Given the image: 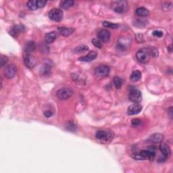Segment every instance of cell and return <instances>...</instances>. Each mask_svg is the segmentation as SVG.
I'll return each instance as SVG.
<instances>
[{
    "mask_svg": "<svg viewBox=\"0 0 173 173\" xmlns=\"http://www.w3.org/2000/svg\"><path fill=\"white\" fill-rule=\"evenodd\" d=\"M111 8L114 12L120 14L122 13H126L128 12L129 9V3L125 0H121V1H114L112 2L111 4Z\"/></svg>",
    "mask_w": 173,
    "mask_h": 173,
    "instance_id": "1",
    "label": "cell"
},
{
    "mask_svg": "<svg viewBox=\"0 0 173 173\" xmlns=\"http://www.w3.org/2000/svg\"><path fill=\"white\" fill-rule=\"evenodd\" d=\"M96 137L102 143H110L112 140L113 134L110 131H107V130H100L97 131L96 134Z\"/></svg>",
    "mask_w": 173,
    "mask_h": 173,
    "instance_id": "2",
    "label": "cell"
},
{
    "mask_svg": "<svg viewBox=\"0 0 173 173\" xmlns=\"http://www.w3.org/2000/svg\"><path fill=\"white\" fill-rule=\"evenodd\" d=\"M136 58L140 62L147 63L150 60V54L148 49L143 48L139 50L136 54Z\"/></svg>",
    "mask_w": 173,
    "mask_h": 173,
    "instance_id": "3",
    "label": "cell"
},
{
    "mask_svg": "<svg viewBox=\"0 0 173 173\" xmlns=\"http://www.w3.org/2000/svg\"><path fill=\"white\" fill-rule=\"evenodd\" d=\"M156 153L151 150H141L139 152V154L135 156L136 160H153V159L155 158Z\"/></svg>",
    "mask_w": 173,
    "mask_h": 173,
    "instance_id": "4",
    "label": "cell"
},
{
    "mask_svg": "<svg viewBox=\"0 0 173 173\" xmlns=\"http://www.w3.org/2000/svg\"><path fill=\"white\" fill-rule=\"evenodd\" d=\"M110 72V68L107 65H100L95 70V74L99 78H104L108 76Z\"/></svg>",
    "mask_w": 173,
    "mask_h": 173,
    "instance_id": "5",
    "label": "cell"
},
{
    "mask_svg": "<svg viewBox=\"0 0 173 173\" xmlns=\"http://www.w3.org/2000/svg\"><path fill=\"white\" fill-rule=\"evenodd\" d=\"M73 91L69 88L63 87L59 89L56 93V96L59 100H66L73 96Z\"/></svg>",
    "mask_w": 173,
    "mask_h": 173,
    "instance_id": "6",
    "label": "cell"
},
{
    "mask_svg": "<svg viewBox=\"0 0 173 173\" xmlns=\"http://www.w3.org/2000/svg\"><path fill=\"white\" fill-rule=\"evenodd\" d=\"M49 18H50L51 21L54 22H60L62 20L63 18V12L60 9L54 8L52 9L49 12Z\"/></svg>",
    "mask_w": 173,
    "mask_h": 173,
    "instance_id": "7",
    "label": "cell"
},
{
    "mask_svg": "<svg viewBox=\"0 0 173 173\" xmlns=\"http://www.w3.org/2000/svg\"><path fill=\"white\" fill-rule=\"evenodd\" d=\"M17 73V68L14 64H8L4 68V76L8 79H11L15 77Z\"/></svg>",
    "mask_w": 173,
    "mask_h": 173,
    "instance_id": "8",
    "label": "cell"
},
{
    "mask_svg": "<svg viewBox=\"0 0 173 173\" xmlns=\"http://www.w3.org/2000/svg\"><path fill=\"white\" fill-rule=\"evenodd\" d=\"M129 97L131 102L135 103H139V102H141L142 100L141 93L138 89H132L129 93Z\"/></svg>",
    "mask_w": 173,
    "mask_h": 173,
    "instance_id": "9",
    "label": "cell"
},
{
    "mask_svg": "<svg viewBox=\"0 0 173 173\" xmlns=\"http://www.w3.org/2000/svg\"><path fill=\"white\" fill-rule=\"evenodd\" d=\"M160 150L163 155V158L161 160L162 162L167 160L168 158H169L170 156H171V148H170V147L167 144H166V143H162L160 146Z\"/></svg>",
    "mask_w": 173,
    "mask_h": 173,
    "instance_id": "10",
    "label": "cell"
},
{
    "mask_svg": "<svg viewBox=\"0 0 173 173\" xmlns=\"http://www.w3.org/2000/svg\"><path fill=\"white\" fill-rule=\"evenodd\" d=\"M24 31H25V27L24 25L17 24L12 27L10 31H9V34H10L12 37H17L19 35L22 33V32H24Z\"/></svg>",
    "mask_w": 173,
    "mask_h": 173,
    "instance_id": "11",
    "label": "cell"
},
{
    "mask_svg": "<svg viewBox=\"0 0 173 173\" xmlns=\"http://www.w3.org/2000/svg\"><path fill=\"white\" fill-rule=\"evenodd\" d=\"M24 61L26 66L29 68H34L36 64H37V61H36L35 58L32 56V54H24Z\"/></svg>",
    "mask_w": 173,
    "mask_h": 173,
    "instance_id": "12",
    "label": "cell"
},
{
    "mask_svg": "<svg viewBox=\"0 0 173 173\" xmlns=\"http://www.w3.org/2000/svg\"><path fill=\"white\" fill-rule=\"evenodd\" d=\"M142 110V106L139 103L132 104L127 109V114L129 115H135L139 114Z\"/></svg>",
    "mask_w": 173,
    "mask_h": 173,
    "instance_id": "13",
    "label": "cell"
},
{
    "mask_svg": "<svg viewBox=\"0 0 173 173\" xmlns=\"http://www.w3.org/2000/svg\"><path fill=\"white\" fill-rule=\"evenodd\" d=\"M131 43V38L128 37V38H120L118 39V47L120 50H125L127 48L129 47V45Z\"/></svg>",
    "mask_w": 173,
    "mask_h": 173,
    "instance_id": "14",
    "label": "cell"
},
{
    "mask_svg": "<svg viewBox=\"0 0 173 173\" xmlns=\"http://www.w3.org/2000/svg\"><path fill=\"white\" fill-rule=\"evenodd\" d=\"M98 38L100 41L102 42H107L108 41L110 38V32L106 29H102L98 32Z\"/></svg>",
    "mask_w": 173,
    "mask_h": 173,
    "instance_id": "15",
    "label": "cell"
},
{
    "mask_svg": "<svg viewBox=\"0 0 173 173\" xmlns=\"http://www.w3.org/2000/svg\"><path fill=\"white\" fill-rule=\"evenodd\" d=\"M97 55V54L96 53V51H91L87 55H85V56L81 57L79 60L80 61L87 62H91V61H93V60L96 59Z\"/></svg>",
    "mask_w": 173,
    "mask_h": 173,
    "instance_id": "16",
    "label": "cell"
},
{
    "mask_svg": "<svg viewBox=\"0 0 173 173\" xmlns=\"http://www.w3.org/2000/svg\"><path fill=\"white\" fill-rule=\"evenodd\" d=\"M36 49V45L33 41H29L26 44L24 49V54H32V51H34Z\"/></svg>",
    "mask_w": 173,
    "mask_h": 173,
    "instance_id": "17",
    "label": "cell"
},
{
    "mask_svg": "<svg viewBox=\"0 0 173 173\" xmlns=\"http://www.w3.org/2000/svg\"><path fill=\"white\" fill-rule=\"evenodd\" d=\"M57 38V32L55 31H51L50 32H48L45 36V41L47 43L50 44L56 39Z\"/></svg>",
    "mask_w": 173,
    "mask_h": 173,
    "instance_id": "18",
    "label": "cell"
},
{
    "mask_svg": "<svg viewBox=\"0 0 173 173\" xmlns=\"http://www.w3.org/2000/svg\"><path fill=\"white\" fill-rule=\"evenodd\" d=\"M58 30L59 31L60 34H61L62 36H64V37H67V36H69L73 33V32L74 31V28L61 27H58Z\"/></svg>",
    "mask_w": 173,
    "mask_h": 173,
    "instance_id": "19",
    "label": "cell"
},
{
    "mask_svg": "<svg viewBox=\"0 0 173 173\" xmlns=\"http://www.w3.org/2000/svg\"><path fill=\"white\" fill-rule=\"evenodd\" d=\"M163 139H164V135H163L162 134L155 133L149 137V140L152 143H160L163 140Z\"/></svg>",
    "mask_w": 173,
    "mask_h": 173,
    "instance_id": "20",
    "label": "cell"
},
{
    "mask_svg": "<svg viewBox=\"0 0 173 173\" xmlns=\"http://www.w3.org/2000/svg\"><path fill=\"white\" fill-rule=\"evenodd\" d=\"M136 14L139 17L141 18H145V17H148L149 15V12L148 9H146L145 8L143 7H141V8H138L137 9H136L135 11Z\"/></svg>",
    "mask_w": 173,
    "mask_h": 173,
    "instance_id": "21",
    "label": "cell"
},
{
    "mask_svg": "<svg viewBox=\"0 0 173 173\" xmlns=\"http://www.w3.org/2000/svg\"><path fill=\"white\" fill-rule=\"evenodd\" d=\"M148 21L146 20H144L143 18H138V19H135L134 21L133 24L137 27V28H143L145 27V26L148 24Z\"/></svg>",
    "mask_w": 173,
    "mask_h": 173,
    "instance_id": "22",
    "label": "cell"
},
{
    "mask_svg": "<svg viewBox=\"0 0 173 173\" xmlns=\"http://www.w3.org/2000/svg\"><path fill=\"white\" fill-rule=\"evenodd\" d=\"M141 78V73L139 70H135L133 71L131 75H130V80L133 82L138 81Z\"/></svg>",
    "mask_w": 173,
    "mask_h": 173,
    "instance_id": "23",
    "label": "cell"
},
{
    "mask_svg": "<svg viewBox=\"0 0 173 173\" xmlns=\"http://www.w3.org/2000/svg\"><path fill=\"white\" fill-rule=\"evenodd\" d=\"M73 4H74V1H73V0H67V1H63L61 2L60 7L62 9H66L72 7V6H73Z\"/></svg>",
    "mask_w": 173,
    "mask_h": 173,
    "instance_id": "24",
    "label": "cell"
},
{
    "mask_svg": "<svg viewBox=\"0 0 173 173\" xmlns=\"http://www.w3.org/2000/svg\"><path fill=\"white\" fill-rule=\"evenodd\" d=\"M113 83L116 89H120L122 85V79L118 77H116L113 79Z\"/></svg>",
    "mask_w": 173,
    "mask_h": 173,
    "instance_id": "25",
    "label": "cell"
},
{
    "mask_svg": "<svg viewBox=\"0 0 173 173\" xmlns=\"http://www.w3.org/2000/svg\"><path fill=\"white\" fill-rule=\"evenodd\" d=\"M88 50H89V47L87 46V45H79V46H78L75 48L74 50V51L75 52V53L81 54V53H83V52L87 51Z\"/></svg>",
    "mask_w": 173,
    "mask_h": 173,
    "instance_id": "26",
    "label": "cell"
},
{
    "mask_svg": "<svg viewBox=\"0 0 173 173\" xmlns=\"http://www.w3.org/2000/svg\"><path fill=\"white\" fill-rule=\"evenodd\" d=\"M27 6L28 8L31 9V10H36V9H39L37 6V1L35 0H31L27 2Z\"/></svg>",
    "mask_w": 173,
    "mask_h": 173,
    "instance_id": "27",
    "label": "cell"
},
{
    "mask_svg": "<svg viewBox=\"0 0 173 173\" xmlns=\"http://www.w3.org/2000/svg\"><path fill=\"white\" fill-rule=\"evenodd\" d=\"M41 72L42 74L44 75V76H48V75L50 74V73H51L50 66H47V64H45V66L42 68Z\"/></svg>",
    "mask_w": 173,
    "mask_h": 173,
    "instance_id": "28",
    "label": "cell"
},
{
    "mask_svg": "<svg viewBox=\"0 0 173 173\" xmlns=\"http://www.w3.org/2000/svg\"><path fill=\"white\" fill-rule=\"evenodd\" d=\"M102 24L105 27L111 28H117L119 27V25L118 24L112 23V22H107V21H103V22H102Z\"/></svg>",
    "mask_w": 173,
    "mask_h": 173,
    "instance_id": "29",
    "label": "cell"
},
{
    "mask_svg": "<svg viewBox=\"0 0 173 173\" xmlns=\"http://www.w3.org/2000/svg\"><path fill=\"white\" fill-rule=\"evenodd\" d=\"M150 55H152L153 57H158V50L157 49L155 48V47H149V49H148Z\"/></svg>",
    "mask_w": 173,
    "mask_h": 173,
    "instance_id": "30",
    "label": "cell"
},
{
    "mask_svg": "<svg viewBox=\"0 0 173 173\" xmlns=\"http://www.w3.org/2000/svg\"><path fill=\"white\" fill-rule=\"evenodd\" d=\"M92 43L97 48L101 49L102 47V45L101 43V41L100 39H92Z\"/></svg>",
    "mask_w": 173,
    "mask_h": 173,
    "instance_id": "31",
    "label": "cell"
},
{
    "mask_svg": "<svg viewBox=\"0 0 173 173\" xmlns=\"http://www.w3.org/2000/svg\"><path fill=\"white\" fill-rule=\"evenodd\" d=\"M8 58L7 56H5V55H1V58H0V63H1V66H4V65L6 64V63L8 62Z\"/></svg>",
    "mask_w": 173,
    "mask_h": 173,
    "instance_id": "32",
    "label": "cell"
},
{
    "mask_svg": "<svg viewBox=\"0 0 173 173\" xmlns=\"http://www.w3.org/2000/svg\"><path fill=\"white\" fill-rule=\"evenodd\" d=\"M46 4H47L46 1H43V0H38V1H37L38 8H43L44 6L46 5Z\"/></svg>",
    "mask_w": 173,
    "mask_h": 173,
    "instance_id": "33",
    "label": "cell"
},
{
    "mask_svg": "<svg viewBox=\"0 0 173 173\" xmlns=\"http://www.w3.org/2000/svg\"><path fill=\"white\" fill-rule=\"evenodd\" d=\"M152 34L153 36L157 37H161L163 36V32L161 31H154L152 32Z\"/></svg>",
    "mask_w": 173,
    "mask_h": 173,
    "instance_id": "34",
    "label": "cell"
},
{
    "mask_svg": "<svg viewBox=\"0 0 173 173\" xmlns=\"http://www.w3.org/2000/svg\"><path fill=\"white\" fill-rule=\"evenodd\" d=\"M132 125L134 126H137L139 125L140 124H141V121H140V120H139L138 118H135V119H133L132 120Z\"/></svg>",
    "mask_w": 173,
    "mask_h": 173,
    "instance_id": "35",
    "label": "cell"
},
{
    "mask_svg": "<svg viewBox=\"0 0 173 173\" xmlns=\"http://www.w3.org/2000/svg\"><path fill=\"white\" fill-rule=\"evenodd\" d=\"M68 127L67 129L69 130H75V128H76V126H75L74 124H73L72 122H70L68 125H67Z\"/></svg>",
    "mask_w": 173,
    "mask_h": 173,
    "instance_id": "36",
    "label": "cell"
},
{
    "mask_svg": "<svg viewBox=\"0 0 173 173\" xmlns=\"http://www.w3.org/2000/svg\"><path fill=\"white\" fill-rule=\"evenodd\" d=\"M44 115L45 117H47V118H50L52 115H53V113H52L51 111H45L44 112Z\"/></svg>",
    "mask_w": 173,
    "mask_h": 173,
    "instance_id": "37",
    "label": "cell"
}]
</instances>
